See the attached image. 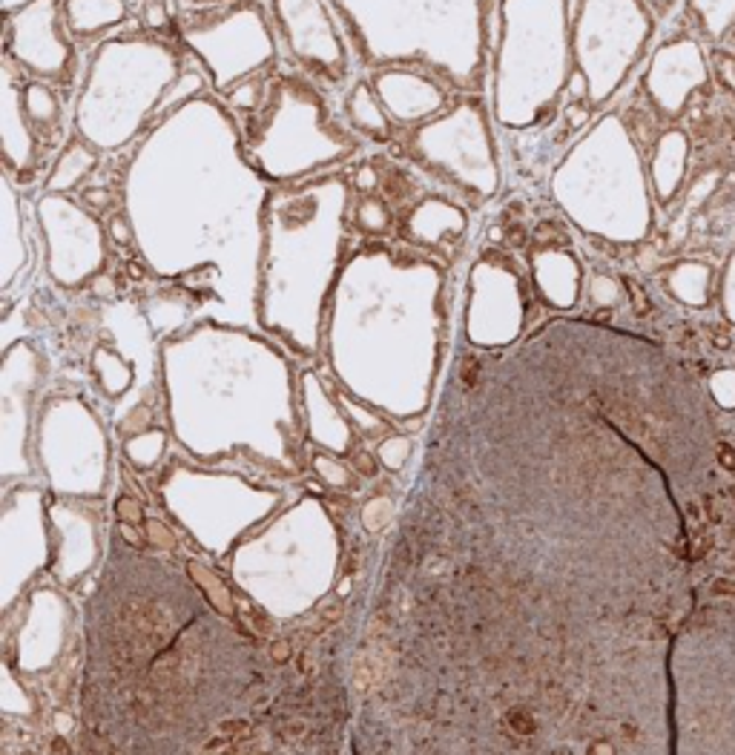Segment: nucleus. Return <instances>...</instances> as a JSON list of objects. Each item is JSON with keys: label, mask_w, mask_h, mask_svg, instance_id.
<instances>
[{"label": "nucleus", "mask_w": 735, "mask_h": 755, "mask_svg": "<svg viewBox=\"0 0 735 755\" xmlns=\"http://www.w3.org/2000/svg\"><path fill=\"white\" fill-rule=\"evenodd\" d=\"M362 69L423 64L457 92H483L497 0H328Z\"/></svg>", "instance_id": "nucleus-1"}, {"label": "nucleus", "mask_w": 735, "mask_h": 755, "mask_svg": "<svg viewBox=\"0 0 735 755\" xmlns=\"http://www.w3.org/2000/svg\"><path fill=\"white\" fill-rule=\"evenodd\" d=\"M187 69L178 41L124 29L92 46L75 106V127L95 147H124L138 130L158 124L167 92Z\"/></svg>", "instance_id": "nucleus-2"}, {"label": "nucleus", "mask_w": 735, "mask_h": 755, "mask_svg": "<svg viewBox=\"0 0 735 755\" xmlns=\"http://www.w3.org/2000/svg\"><path fill=\"white\" fill-rule=\"evenodd\" d=\"M569 0H497L488 92L500 124L546 121L569 81Z\"/></svg>", "instance_id": "nucleus-3"}, {"label": "nucleus", "mask_w": 735, "mask_h": 755, "mask_svg": "<svg viewBox=\"0 0 735 755\" xmlns=\"http://www.w3.org/2000/svg\"><path fill=\"white\" fill-rule=\"evenodd\" d=\"M176 41L207 72L218 98H227L239 83L267 75L285 60L267 0L184 4Z\"/></svg>", "instance_id": "nucleus-4"}, {"label": "nucleus", "mask_w": 735, "mask_h": 755, "mask_svg": "<svg viewBox=\"0 0 735 755\" xmlns=\"http://www.w3.org/2000/svg\"><path fill=\"white\" fill-rule=\"evenodd\" d=\"M322 92L320 81L281 60L267 78L262 104L248 113L253 158L279 178L285 173L290 141H296V136L311 167L320 161H336L353 147V136L336 127Z\"/></svg>", "instance_id": "nucleus-5"}, {"label": "nucleus", "mask_w": 735, "mask_h": 755, "mask_svg": "<svg viewBox=\"0 0 735 755\" xmlns=\"http://www.w3.org/2000/svg\"><path fill=\"white\" fill-rule=\"evenodd\" d=\"M408 150L416 164L457 193L488 199L497 190L494 141L480 92H457L443 115L411 132Z\"/></svg>", "instance_id": "nucleus-6"}, {"label": "nucleus", "mask_w": 735, "mask_h": 755, "mask_svg": "<svg viewBox=\"0 0 735 755\" xmlns=\"http://www.w3.org/2000/svg\"><path fill=\"white\" fill-rule=\"evenodd\" d=\"M4 58L29 81L72 87L81 69V43L64 20V0H27L4 9Z\"/></svg>", "instance_id": "nucleus-7"}, {"label": "nucleus", "mask_w": 735, "mask_h": 755, "mask_svg": "<svg viewBox=\"0 0 735 755\" xmlns=\"http://www.w3.org/2000/svg\"><path fill=\"white\" fill-rule=\"evenodd\" d=\"M281 58L316 78L322 87H342L353 72L345 29L328 0H267Z\"/></svg>", "instance_id": "nucleus-8"}, {"label": "nucleus", "mask_w": 735, "mask_h": 755, "mask_svg": "<svg viewBox=\"0 0 735 755\" xmlns=\"http://www.w3.org/2000/svg\"><path fill=\"white\" fill-rule=\"evenodd\" d=\"M368 81L385 104L394 124L420 127L443 115L457 98V90L423 64H385L368 69Z\"/></svg>", "instance_id": "nucleus-9"}, {"label": "nucleus", "mask_w": 735, "mask_h": 755, "mask_svg": "<svg viewBox=\"0 0 735 755\" xmlns=\"http://www.w3.org/2000/svg\"><path fill=\"white\" fill-rule=\"evenodd\" d=\"M43 222L49 233V253H52V273L64 285H78L98 264L104 262V245L98 233V222L78 210L67 199L49 196L41 201Z\"/></svg>", "instance_id": "nucleus-10"}, {"label": "nucleus", "mask_w": 735, "mask_h": 755, "mask_svg": "<svg viewBox=\"0 0 735 755\" xmlns=\"http://www.w3.org/2000/svg\"><path fill=\"white\" fill-rule=\"evenodd\" d=\"M23 72L4 58V144H6V167L18 169L20 178L29 176L38 158L41 138L29 124L23 109Z\"/></svg>", "instance_id": "nucleus-11"}, {"label": "nucleus", "mask_w": 735, "mask_h": 755, "mask_svg": "<svg viewBox=\"0 0 735 755\" xmlns=\"http://www.w3.org/2000/svg\"><path fill=\"white\" fill-rule=\"evenodd\" d=\"M462 230L465 216L457 204L446 199H425L408 213L406 224H402V236L414 245L434 248L437 253H451L462 239Z\"/></svg>", "instance_id": "nucleus-12"}, {"label": "nucleus", "mask_w": 735, "mask_h": 755, "mask_svg": "<svg viewBox=\"0 0 735 755\" xmlns=\"http://www.w3.org/2000/svg\"><path fill=\"white\" fill-rule=\"evenodd\" d=\"M132 18L127 0H64V20L81 46H95L124 32Z\"/></svg>", "instance_id": "nucleus-13"}, {"label": "nucleus", "mask_w": 735, "mask_h": 755, "mask_svg": "<svg viewBox=\"0 0 735 755\" xmlns=\"http://www.w3.org/2000/svg\"><path fill=\"white\" fill-rule=\"evenodd\" d=\"M345 118L351 121L353 130H360L362 136L376 144L394 141V121H391L385 104L379 101V95L368 78H360L345 92Z\"/></svg>", "instance_id": "nucleus-14"}, {"label": "nucleus", "mask_w": 735, "mask_h": 755, "mask_svg": "<svg viewBox=\"0 0 735 755\" xmlns=\"http://www.w3.org/2000/svg\"><path fill=\"white\" fill-rule=\"evenodd\" d=\"M23 109H27L29 124L38 132V138L46 141V147L60 144V95L52 83L46 81H23Z\"/></svg>", "instance_id": "nucleus-15"}, {"label": "nucleus", "mask_w": 735, "mask_h": 755, "mask_svg": "<svg viewBox=\"0 0 735 755\" xmlns=\"http://www.w3.org/2000/svg\"><path fill=\"white\" fill-rule=\"evenodd\" d=\"M98 164V158L92 153V147H87L83 141H72L64 150V155L55 161L52 176H49V190H72L78 187L83 178H87Z\"/></svg>", "instance_id": "nucleus-16"}, {"label": "nucleus", "mask_w": 735, "mask_h": 755, "mask_svg": "<svg viewBox=\"0 0 735 755\" xmlns=\"http://www.w3.org/2000/svg\"><path fill=\"white\" fill-rule=\"evenodd\" d=\"M181 6L184 0H144V6L138 9V29L176 41V23L181 15Z\"/></svg>", "instance_id": "nucleus-17"}, {"label": "nucleus", "mask_w": 735, "mask_h": 755, "mask_svg": "<svg viewBox=\"0 0 735 755\" xmlns=\"http://www.w3.org/2000/svg\"><path fill=\"white\" fill-rule=\"evenodd\" d=\"M357 227L362 233L383 236L394 227V213L388 210L385 201H379L374 196H362V201L357 204Z\"/></svg>", "instance_id": "nucleus-18"}, {"label": "nucleus", "mask_w": 735, "mask_h": 755, "mask_svg": "<svg viewBox=\"0 0 735 755\" xmlns=\"http://www.w3.org/2000/svg\"><path fill=\"white\" fill-rule=\"evenodd\" d=\"M190 571H193V578L199 580V583H202V586H204L207 592H210V601L216 603V609H218V612L230 615L233 603L227 601V592H225V586H222V583H218V578L213 575V571H207V569H204L202 563H195V560H193V563H190Z\"/></svg>", "instance_id": "nucleus-19"}, {"label": "nucleus", "mask_w": 735, "mask_h": 755, "mask_svg": "<svg viewBox=\"0 0 735 755\" xmlns=\"http://www.w3.org/2000/svg\"><path fill=\"white\" fill-rule=\"evenodd\" d=\"M342 615H345V603H342L339 598H334V601H325L320 609H316V615L308 620V626L313 635H325V632L330 629V626H336L339 620H342Z\"/></svg>", "instance_id": "nucleus-20"}, {"label": "nucleus", "mask_w": 735, "mask_h": 755, "mask_svg": "<svg viewBox=\"0 0 735 755\" xmlns=\"http://www.w3.org/2000/svg\"><path fill=\"white\" fill-rule=\"evenodd\" d=\"M506 724H509L511 733L520 735V738H532L537 733L534 715L529 710H523V706H511V710L506 712Z\"/></svg>", "instance_id": "nucleus-21"}, {"label": "nucleus", "mask_w": 735, "mask_h": 755, "mask_svg": "<svg viewBox=\"0 0 735 755\" xmlns=\"http://www.w3.org/2000/svg\"><path fill=\"white\" fill-rule=\"evenodd\" d=\"M353 187H357L362 196H368L371 190H376L379 187V169H376V164L357 167V173H353Z\"/></svg>", "instance_id": "nucleus-22"}, {"label": "nucleus", "mask_w": 735, "mask_h": 755, "mask_svg": "<svg viewBox=\"0 0 735 755\" xmlns=\"http://www.w3.org/2000/svg\"><path fill=\"white\" fill-rule=\"evenodd\" d=\"M109 236H113L115 245H130V241H132V227L127 222V216H121V213L109 216Z\"/></svg>", "instance_id": "nucleus-23"}, {"label": "nucleus", "mask_w": 735, "mask_h": 755, "mask_svg": "<svg viewBox=\"0 0 735 755\" xmlns=\"http://www.w3.org/2000/svg\"><path fill=\"white\" fill-rule=\"evenodd\" d=\"M218 733L230 741H241V738H250V724L244 718H227V721L218 724Z\"/></svg>", "instance_id": "nucleus-24"}, {"label": "nucleus", "mask_w": 735, "mask_h": 755, "mask_svg": "<svg viewBox=\"0 0 735 755\" xmlns=\"http://www.w3.org/2000/svg\"><path fill=\"white\" fill-rule=\"evenodd\" d=\"M83 201L90 204V210H107V207H113V193L92 185V190H83Z\"/></svg>", "instance_id": "nucleus-25"}, {"label": "nucleus", "mask_w": 735, "mask_h": 755, "mask_svg": "<svg viewBox=\"0 0 735 755\" xmlns=\"http://www.w3.org/2000/svg\"><path fill=\"white\" fill-rule=\"evenodd\" d=\"M304 735H308V724L299 721V718H285V721L279 724V738H285V741H302Z\"/></svg>", "instance_id": "nucleus-26"}, {"label": "nucleus", "mask_w": 735, "mask_h": 755, "mask_svg": "<svg viewBox=\"0 0 735 755\" xmlns=\"http://www.w3.org/2000/svg\"><path fill=\"white\" fill-rule=\"evenodd\" d=\"M146 538H150L155 546H164V549H173V534H170L167 526H162L158 520L146 523Z\"/></svg>", "instance_id": "nucleus-27"}, {"label": "nucleus", "mask_w": 735, "mask_h": 755, "mask_svg": "<svg viewBox=\"0 0 735 755\" xmlns=\"http://www.w3.org/2000/svg\"><path fill=\"white\" fill-rule=\"evenodd\" d=\"M118 517L127 523H141V506L136 500H130V497H124V500L118 503Z\"/></svg>", "instance_id": "nucleus-28"}, {"label": "nucleus", "mask_w": 735, "mask_h": 755, "mask_svg": "<svg viewBox=\"0 0 735 755\" xmlns=\"http://www.w3.org/2000/svg\"><path fill=\"white\" fill-rule=\"evenodd\" d=\"M462 580H465V583H471V586H477V589H492V578H488L486 571H483V569H477V566H469V569H465Z\"/></svg>", "instance_id": "nucleus-29"}, {"label": "nucleus", "mask_w": 735, "mask_h": 755, "mask_svg": "<svg viewBox=\"0 0 735 755\" xmlns=\"http://www.w3.org/2000/svg\"><path fill=\"white\" fill-rule=\"evenodd\" d=\"M81 750H83V752H115V747L107 744V741H101V735H98V733H87V735H83Z\"/></svg>", "instance_id": "nucleus-30"}, {"label": "nucleus", "mask_w": 735, "mask_h": 755, "mask_svg": "<svg viewBox=\"0 0 735 755\" xmlns=\"http://www.w3.org/2000/svg\"><path fill=\"white\" fill-rule=\"evenodd\" d=\"M290 652H293V643L290 641H273L271 643V657L276 664H288L290 661Z\"/></svg>", "instance_id": "nucleus-31"}, {"label": "nucleus", "mask_w": 735, "mask_h": 755, "mask_svg": "<svg viewBox=\"0 0 735 755\" xmlns=\"http://www.w3.org/2000/svg\"><path fill=\"white\" fill-rule=\"evenodd\" d=\"M353 466H357L365 477H374V474H376V462H374V457L368 452H360L357 457H353Z\"/></svg>", "instance_id": "nucleus-32"}, {"label": "nucleus", "mask_w": 735, "mask_h": 755, "mask_svg": "<svg viewBox=\"0 0 735 755\" xmlns=\"http://www.w3.org/2000/svg\"><path fill=\"white\" fill-rule=\"evenodd\" d=\"M296 669H299V672H302L304 678L313 675V649H311V647L299 652V657H296Z\"/></svg>", "instance_id": "nucleus-33"}, {"label": "nucleus", "mask_w": 735, "mask_h": 755, "mask_svg": "<svg viewBox=\"0 0 735 755\" xmlns=\"http://www.w3.org/2000/svg\"><path fill=\"white\" fill-rule=\"evenodd\" d=\"M474 380H477V359L465 357V362H462V382H465V388H471Z\"/></svg>", "instance_id": "nucleus-34"}, {"label": "nucleus", "mask_w": 735, "mask_h": 755, "mask_svg": "<svg viewBox=\"0 0 735 755\" xmlns=\"http://www.w3.org/2000/svg\"><path fill=\"white\" fill-rule=\"evenodd\" d=\"M718 462H721V466H724V468L735 471V452H732V448H730L727 443H721V445H718Z\"/></svg>", "instance_id": "nucleus-35"}, {"label": "nucleus", "mask_w": 735, "mask_h": 755, "mask_svg": "<svg viewBox=\"0 0 735 755\" xmlns=\"http://www.w3.org/2000/svg\"><path fill=\"white\" fill-rule=\"evenodd\" d=\"M704 508H707V515L713 523H724V511H721V506L715 503V497H704Z\"/></svg>", "instance_id": "nucleus-36"}, {"label": "nucleus", "mask_w": 735, "mask_h": 755, "mask_svg": "<svg viewBox=\"0 0 735 755\" xmlns=\"http://www.w3.org/2000/svg\"><path fill=\"white\" fill-rule=\"evenodd\" d=\"M627 287H629V294L635 296V308H638V313H646L649 304H646V296L641 294V287L635 285V282H629V279H627Z\"/></svg>", "instance_id": "nucleus-37"}, {"label": "nucleus", "mask_w": 735, "mask_h": 755, "mask_svg": "<svg viewBox=\"0 0 735 755\" xmlns=\"http://www.w3.org/2000/svg\"><path fill=\"white\" fill-rule=\"evenodd\" d=\"M713 592L715 594H727V598H735V580H715Z\"/></svg>", "instance_id": "nucleus-38"}, {"label": "nucleus", "mask_w": 735, "mask_h": 755, "mask_svg": "<svg viewBox=\"0 0 735 755\" xmlns=\"http://www.w3.org/2000/svg\"><path fill=\"white\" fill-rule=\"evenodd\" d=\"M715 348H730V336H727V334H724V336L718 334V336H715Z\"/></svg>", "instance_id": "nucleus-39"}, {"label": "nucleus", "mask_w": 735, "mask_h": 755, "mask_svg": "<svg viewBox=\"0 0 735 755\" xmlns=\"http://www.w3.org/2000/svg\"><path fill=\"white\" fill-rule=\"evenodd\" d=\"M52 752H69V744H64V741H55V744H52Z\"/></svg>", "instance_id": "nucleus-40"}, {"label": "nucleus", "mask_w": 735, "mask_h": 755, "mask_svg": "<svg viewBox=\"0 0 735 755\" xmlns=\"http://www.w3.org/2000/svg\"><path fill=\"white\" fill-rule=\"evenodd\" d=\"M592 752H615L609 744H592Z\"/></svg>", "instance_id": "nucleus-41"}, {"label": "nucleus", "mask_w": 735, "mask_h": 755, "mask_svg": "<svg viewBox=\"0 0 735 755\" xmlns=\"http://www.w3.org/2000/svg\"><path fill=\"white\" fill-rule=\"evenodd\" d=\"M127 6H130L132 12H138V9L144 6V0H127Z\"/></svg>", "instance_id": "nucleus-42"}, {"label": "nucleus", "mask_w": 735, "mask_h": 755, "mask_svg": "<svg viewBox=\"0 0 735 755\" xmlns=\"http://www.w3.org/2000/svg\"><path fill=\"white\" fill-rule=\"evenodd\" d=\"M184 4H193V6H202V4H218V0H184Z\"/></svg>", "instance_id": "nucleus-43"}]
</instances>
